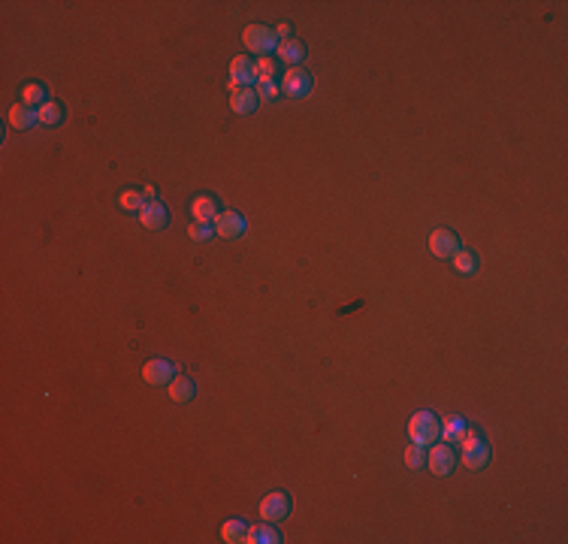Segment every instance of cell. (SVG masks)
<instances>
[{
    "mask_svg": "<svg viewBox=\"0 0 568 544\" xmlns=\"http://www.w3.org/2000/svg\"><path fill=\"white\" fill-rule=\"evenodd\" d=\"M459 463H463L466 469H471V471H481L483 466L490 463V447H487V442L481 439V432L478 430H466V435H463V442H459Z\"/></svg>",
    "mask_w": 568,
    "mask_h": 544,
    "instance_id": "1",
    "label": "cell"
},
{
    "mask_svg": "<svg viewBox=\"0 0 568 544\" xmlns=\"http://www.w3.org/2000/svg\"><path fill=\"white\" fill-rule=\"evenodd\" d=\"M408 439L414 444H423L427 447L429 442H439L441 439V420L432 415V411H417V415H411L408 420Z\"/></svg>",
    "mask_w": 568,
    "mask_h": 544,
    "instance_id": "2",
    "label": "cell"
},
{
    "mask_svg": "<svg viewBox=\"0 0 568 544\" xmlns=\"http://www.w3.org/2000/svg\"><path fill=\"white\" fill-rule=\"evenodd\" d=\"M242 43L251 55H275V46H278V36H275V28H266V24H248L245 33H242Z\"/></svg>",
    "mask_w": 568,
    "mask_h": 544,
    "instance_id": "3",
    "label": "cell"
},
{
    "mask_svg": "<svg viewBox=\"0 0 568 544\" xmlns=\"http://www.w3.org/2000/svg\"><path fill=\"white\" fill-rule=\"evenodd\" d=\"M427 466H429V471L432 475H451V471L456 469V451H454V444H447V442H435L429 451H427Z\"/></svg>",
    "mask_w": 568,
    "mask_h": 544,
    "instance_id": "4",
    "label": "cell"
},
{
    "mask_svg": "<svg viewBox=\"0 0 568 544\" xmlns=\"http://www.w3.org/2000/svg\"><path fill=\"white\" fill-rule=\"evenodd\" d=\"M278 88H282L284 97H309L311 88H314V79H311L309 70L290 67V70H284V79L278 82Z\"/></svg>",
    "mask_w": 568,
    "mask_h": 544,
    "instance_id": "5",
    "label": "cell"
},
{
    "mask_svg": "<svg viewBox=\"0 0 568 544\" xmlns=\"http://www.w3.org/2000/svg\"><path fill=\"white\" fill-rule=\"evenodd\" d=\"M287 514H290V496L284 490H275L260 499V520H266V523L287 520Z\"/></svg>",
    "mask_w": 568,
    "mask_h": 544,
    "instance_id": "6",
    "label": "cell"
},
{
    "mask_svg": "<svg viewBox=\"0 0 568 544\" xmlns=\"http://www.w3.org/2000/svg\"><path fill=\"white\" fill-rule=\"evenodd\" d=\"M429 251L435 254V257H441V260H451L454 254L459 251V236L454 233V230H447V227L432 230V233H429Z\"/></svg>",
    "mask_w": 568,
    "mask_h": 544,
    "instance_id": "7",
    "label": "cell"
},
{
    "mask_svg": "<svg viewBox=\"0 0 568 544\" xmlns=\"http://www.w3.org/2000/svg\"><path fill=\"white\" fill-rule=\"evenodd\" d=\"M254 82V60L245 55H236L230 60V94L239 88H251Z\"/></svg>",
    "mask_w": 568,
    "mask_h": 544,
    "instance_id": "8",
    "label": "cell"
},
{
    "mask_svg": "<svg viewBox=\"0 0 568 544\" xmlns=\"http://www.w3.org/2000/svg\"><path fill=\"white\" fill-rule=\"evenodd\" d=\"M176 366L169 360H149L142 366V381L145 384H151V387H164V384H169L176 378Z\"/></svg>",
    "mask_w": 568,
    "mask_h": 544,
    "instance_id": "9",
    "label": "cell"
},
{
    "mask_svg": "<svg viewBox=\"0 0 568 544\" xmlns=\"http://www.w3.org/2000/svg\"><path fill=\"white\" fill-rule=\"evenodd\" d=\"M139 224L145 230H166L169 227V209L161 200H149L139 212Z\"/></svg>",
    "mask_w": 568,
    "mask_h": 544,
    "instance_id": "10",
    "label": "cell"
},
{
    "mask_svg": "<svg viewBox=\"0 0 568 544\" xmlns=\"http://www.w3.org/2000/svg\"><path fill=\"white\" fill-rule=\"evenodd\" d=\"M212 227H215V233H218V236H224V239H236V236L245 233V218H242L239 212H233V209H227V212H221V215L215 218Z\"/></svg>",
    "mask_w": 568,
    "mask_h": 544,
    "instance_id": "11",
    "label": "cell"
},
{
    "mask_svg": "<svg viewBox=\"0 0 568 544\" xmlns=\"http://www.w3.org/2000/svg\"><path fill=\"white\" fill-rule=\"evenodd\" d=\"M191 215H193V221L212 224L215 218L221 215V206H218V200L212 197V193H197V197L191 200Z\"/></svg>",
    "mask_w": 568,
    "mask_h": 544,
    "instance_id": "12",
    "label": "cell"
},
{
    "mask_svg": "<svg viewBox=\"0 0 568 544\" xmlns=\"http://www.w3.org/2000/svg\"><path fill=\"white\" fill-rule=\"evenodd\" d=\"M275 55H278V58H275L278 64H284V67L290 70V67H299V60L306 58V46L290 36V40H282V43L275 46Z\"/></svg>",
    "mask_w": 568,
    "mask_h": 544,
    "instance_id": "13",
    "label": "cell"
},
{
    "mask_svg": "<svg viewBox=\"0 0 568 544\" xmlns=\"http://www.w3.org/2000/svg\"><path fill=\"white\" fill-rule=\"evenodd\" d=\"M257 91L254 88H239L233 91V97H230V109H233L236 115H251L254 109H257Z\"/></svg>",
    "mask_w": 568,
    "mask_h": 544,
    "instance_id": "14",
    "label": "cell"
},
{
    "mask_svg": "<svg viewBox=\"0 0 568 544\" xmlns=\"http://www.w3.org/2000/svg\"><path fill=\"white\" fill-rule=\"evenodd\" d=\"M36 121H40V115H36V109L28 106V103H16L9 109V124L18 127V130H31Z\"/></svg>",
    "mask_w": 568,
    "mask_h": 544,
    "instance_id": "15",
    "label": "cell"
},
{
    "mask_svg": "<svg viewBox=\"0 0 568 544\" xmlns=\"http://www.w3.org/2000/svg\"><path fill=\"white\" fill-rule=\"evenodd\" d=\"M169 396H173V402H191L193 396H197V387H193V381L188 378V375H176L173 381L166 384Z\"/></svg>",
    "mask_w": 568,
    "mask_h": 544,
    "instance_id": "16",
    "label": "cell"
},
{
    "mask_svg": "<svg viewBox=\"0 0 568 544\" xmlns=\"http://www.w3.org/2000/svg\"><path fill=\"white\" fill-rule=\"evenodd\" d=\"M282 541V535L272 529V523H254L248 526V535H245V544H278Z\"/></svg>",
    "mask_w": 568,
    "mask_h": 544,
    "instance_id": "17",
    "label": "cell"
},
{
    "mask_svg": "<svg viewBox=\"0 0 568 544\" xmlns=\"http://www.w3.org/2000/svg\"><path fill=\"white\" fill-rule=\"evenodd\" d=\"M466 430H468V423H466L463 417H447V420L441 423V442L459 444V442H463V435H466Z\"/></svg>",
    "mask_w": 568,
    "mask_h": 544,
    "instance_id": "18",
    "label": "cell"
},
{
    "mask_svg": "<svg viewBox=\"0 0 568 544\" xmlns=\"http://www.w3.org/2000/svg\"><path fill=\"white\" fill-rule=\"evenodd\" d=\"M278 76V60L275 58H257L254 60V82H275Z\"/></svg>",
    "mask_w": 568,
    "mask_h": 544,
    "instance_id": "19",
    "label": "cell"
},
{
    "mask_svg": "<svg viewBox=\"0 0 568 544\" xmlns=\"http://www.w3.org/2000/svg\"><path fill=\"white\" fill-rule=\"evenodd\" d=\"M36 115H40V124L43 127H55V124L64 121V109H60L58 100H48V103H43L40 109H36Z\"/></svg>",
    "mask_w": 568,
    "mask_h": 544,
    "instance_id": "20",
    "label": "cell"
},
{
    "mask_svg": "<svg viewBox=\"0 0 568 544\" xmlns=\"http://www.w3.org/2000/svg\"><path fill=\"white\" fill-rule=\"evenodd\" d=\"M245 535H248V523H245V520H239V517H233V520H227V523L221 526V538H224L227 544H236V541H245Z\"/></svg>",
    "mask_w": 568,
    "mask_h": 544,
    "instance_id": "21",
    "label": "cell"
},
{
    "mask_svg": "<svg viewBox=\"0 0 568 544\" xmlns=\"http://www.w3.org/2000/svg\"><path fill=\"white\" fill-rule=\"evenodd\" d=\"M21 103H28V106H33V109H40L43 103H48V91H45V85H40V82L24 85V91H21Z\"/></svg>",
    "mask_w": 568,
    "mask_h": 544,
    "instance_id": "22",
    "label": "cell"
},
{
    "mask_svg": "<svg viewBox=\"0 0 568 544\" xmlns=\"http://www.w3.org/2000/svg\"><path fill=\"white\" fill-rule=\"evenodd\" d=\"M451 260H454V266H456V272H459V275H471V272H478V254H471V251H466V248H459Z\"/></svg>",
    "mask_w": 568,
    "mask_h": 544,
    "instance_id": "23",
    "label": "cell"
},
{
    "mask_svg": "<svg viewBox=\"0 0 568 544\" xmlns=\"http://www.w3.org/2000/svg\"><path fill=\"white\" fill-rule=\"evenodd\" d=\"M405 466H408V469H423V466H427V447L411 442V444L405 447Z\"/></svg>",
    "mask_w": 568,
    "mask_h": 544,
    "instance_id": "24",
    "label": "cell"
},
{
    "mask_svg": "<svg viewBox=\"0 0 568 544\" xmlns=\"http://www.w3.org/2000/svg\"><path fill=\"white\" fill-rule=\"evenodd\" d=\"M118 203H121V209H124V212H142V206L149 200H145V193H139V191H124L118 197Z\"/></svg>",
    "mask_w": 568,
    "mask_h": 544,
    "instance_id": "25",
    "label": "cell"
},
{
    "mask_svg": "<svg viewBox=\"0 0 568 544\" xmlns=\"http://www.w3.org/2000/svg\"><path fill=\"white\" fill-rule=\"evenodd\" d=\"M212 233H215V227H212V224H205V221H193V224H188V236H191L193 242H205V239H212Z\"/></svg>",
    "mask_w": 568,
    "mask_h": 544,
    "instance_id": "26",
    "label": "cell"
},
{
    "mask_svg": "<svg viewBox=\"0 0 568 544\" xmlns=\"http://www.w3.org/2000/svg\"><path fill=\"white\" fill-rule=\"evenodd\" d=\"M254 91H257V100H260V103H269L272 97L282 94L278 82H257V88H254Z\"/></svg>",
    "mask_w": 568,
    "mask_h": 544,
    "instance_id": "27",
    "label": "cell"
},
{
    "mask_svg": "<svg viewBox=\"0 0 568 544\" xmlns=\"http://www.w3.org/2000/svg\"><path fill=\"white\" fill-rule=\"evenodd\" d=\"M290 31H294V28H290L287 21H282V24H278V28H275V36H278V43H282V40H290Z\"/></svg>",
    "mask_w": 568,
    "mask_h": 544,
    "instance_id": "28",
    "label": "cell"
}]
</instances>
